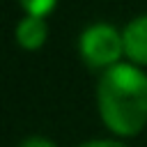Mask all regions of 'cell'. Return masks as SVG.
Returning <instances> with one entry per match:
<instances>
[{"label": "cell", "instance_id": "6", "mask_svg": "<svg viewBox=\"0 0 147 147\" xmlns=\"http://www.w3.org/2000/svg\"><path fill=\"white\" fill-rule=\"evenodd\" d=\"M18 147H55L51 140H46V138H41V136H32V138H25Z\"/></svg>", "mask_w": 147, "mask_h": 147}, {"label": "cell", "instance_id": "4", "mask_svg": "<svg viewBox=\"0 0 147 147\" xmlns=\"http://www.w3.org/2000/svg\"><path fill=\"white\" fill-rule=\"evenodd\" d=\"M46 37H48V28H46L44 18H39V16H25L16 25V41L28 51L41 48Z\"/></svg>", "mask_w": 147, "mask_h": 147}, {"label": "cell", "instance_id": "7", "mask_svg": "<svg viewBox=\"0 0 147 147\" xmlns=\"http://www.w3.org/2000/svg\"><path fill=\"white\" fill-rule=\"evenodd\" d=\"M80 147H126V145L117 142V140H92V142H85Z\"/></svg>", "mask_w": 147, "mask_h": 147}, {"label": "cell", "instance_id": "1", "mask_svg": "<svg viewBox=\"0 0 147 147\" xmlns=\"http://www.w3.org/2000/svg\"><path fill=\"white\" fill-rule=\"evenodd\" d=\"M103 124L117 136H136L147 124V76L133 64L106 69L96 90Z\"/></svg>", "mask_w": 147, "mask_h": 147}, {"label": "cell", "instance_id": "3", "mask_svg": "<svg viewBox=\"0 0 147 147\" xmlns=\"http://www.w3.org/2000/svg\"><path fill=\"white\" fill-rule=\"evenodd\" d=\"M122 39H124V53L129 55V60L136 64H147V14L133 18L124 28Z\"/></svg>", "mask_w": 147, "mask_h": 147}, {"label": "cell", "instance_id": "2", "mask_svg": "<svg viewBox=\"0 0 147 147\" xmlns=\"http://www.w3.org/2000/svg\"><path fill=\"white\" fill-rule=\"evenodd\" d=\"M122 53H124V39L113 25L96 23L80 34V55L92 69L115 67Z\"/></svg>", "mask_w": 147, "mask_h": 147}, {"label": "cell", "instance_id": "5", "mask_svg": "<svg viewBox=\"0 0 147 147\" xmlns=\"http://www.w3.org/2000/svg\"><path fill=\"white\" fill-rule=\"evenodd\" d=\"M18 2H21V7L28 11V16H39V18H44L46 14L53 11V7H55L57 0H18Z\"/></svg>", "mask_w": 147, "mask_h": 147}]
</instances>
